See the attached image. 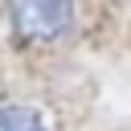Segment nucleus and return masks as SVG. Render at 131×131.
Here are the masks:
<instances>
[{"mask_svg":"<svg viewBox=\"0 0 131 131\" xmlns=\"http://www.w3.org/2000/svg\"><path fill=\"white\" fill-rule=\"evenodd\" d=\"M8 16L25 41H57L74 25V0H8Z\"/></svg>","mask_w":131,"mask_h":131,"instance_id":"1","label":"nucleus"},{"mask_svg":"<svg viewBox=\"0 0 131 131\" xmlns=\"http://www.w3.org/2000/svg\"><path fill=\"white\" fill-rule=\"evenodd\" d=\"M0 131H49V123L41 111H33L25 102H8V106H0Z\"/></svg>","mask_w":131,"mask_h":131,"instance_id":"2","label":"nucleus"}]
</instances>
